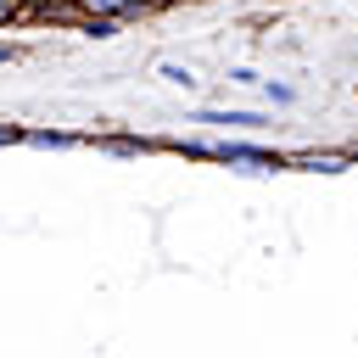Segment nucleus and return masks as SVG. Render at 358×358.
Masks as SVG:
<instances>
[{
  "label": "nucleus",
  "mask_w": 358,
  "mask_h": 358,
  "mask_svg": "<svg viewBox=\"0 0 358 358\" xmlns=\"http://www.w3.org/2000/svg\"><path fill=\"white\" fill-rule=\"evenodd\" d=\"M22 6H28V22H78L73 0H22Z\"/></svg>",
  "instance_id": "nucleus-7"
},
{
  "label": "nucleus",
  "mask_w": 358,
  "mask_h": 358,
  "mask_svg": "<svg viewBox=\"0 0 358 358\" xmlns=\"http://www.w3.org/2000/svg\"><path fill=\"white\" fill-rule=\"evenodd\" d=\"M229 84H241V90H252V84H263V73H257V67H229Z\"/></svg>",
  "instance_id": "nucleus-11"
},
{
  "label": "nucleus",
  "mask_w": 358,
  "mask_h": 358,
  "mask_svg": "<svg viewBox=\"0 0 358 358\" xmlns=\"http://www.w3.org/2000/svg\"><path fill=\"white\" fill-rule=\"evenodd\" d=\"M157 78H162V84H173V90H196V73H190V67H179V62H162V67H157Z\"/></svg>",
  "instance_id": "nucleus-9"
},
{
  "label": "nucleus",
  "mask_w": 358,
  "mask_h": 358,
  "mask_svg": "<svg viewBox=\"0 0 358 358\" xmlns=\"http://www.w3.org/2000/svg\"><path fill=\"white\" fill-rule=\"evenodd\" d=\"M78 17H117V22H140L157 11V0H73Z\"/></svg>",
  "instance_id": "nucleus-3"
},
{
  "label": "nucleus",
  "mask_w": 358,
  "mask_h": 358,
  "mask_svg": "<svg viewBox=\"0 0 358 358\" xmlns=\"http://www.w3.org/2000/svg\"><path fill=\"white\" fill-rule=\"evenodd\" d=\"M179 157H201V162H229V168H246V173H274V168H285L291 157L285 151H274V145H252V140H241V134H229V140H168Z\"/></svg>",
  "instance_id": "nucleus-1"
},
{
  "label": "nucleus",
  "mask_w": 358,
  "mask_h": 358,
  "mask_svg": "<svg viewBox=\"0 0 358 358\" xmlns=\"http://www.w3.org/2000/svg\"><path fill=\"white\" fill-rule=\"evenodd\" d=\"M257 90H263L268 106H296V84H291V78H263Z\"/></svg>",
  "instance_id": "nucleus-8"
},
{
  "label": "nucleus",
  "mask_w": 358,
  "mask_h": 358,
  "mask_svg": "<svg viewBox=\"0 0 358 358\" xmlns=\"http://www.w3.org/2000/svg\"><path fill=\"white\" fill-rule=\"evenodd\" d=\"M95 151H112V157H145V151H162L168 140H145V134H90Z\"/></svg>",
  "instance_id": "nucleus-4"
},
{
  "label": "nucleus",
  "mask_w": 358,
  "mask_h": 358,
  "mask_svg": "<svg viewBox=\"0 0 358 358\" xmlns=\"http://www.w3.org/2000/svg\"><path fill=\"white\" fill-rule=\"evenodd\" d=\"M11 22H28V6L22 0H0V28H11Z\"/></svg>",
  "instance_id": "nucleus-10"
},
{
  "label": "nucleus",
  "mask_w": 358,
  "mask_h": 358,
  "mask_svg": "<svg viewBox=\"0 0 358 358\" xmlns=\"http://www.w3.org/2000/svg\"><path fill=\"white\" fill-rule=\"evenodd\" d=\"M168 6H173V0H168Z\"/></svg>",
  "instance_id": "nucleus-13"
},
{
  "label": "nucleus",
  "mask_w": 358,
  "mask_h": 358,
  "mask_svg": "<svg viewBox=\"0 0 358 358\" xmlns=\"http://www.w3.org/2000/svg\"><path fill=\"white\" fill-rule=\"evenodd\" d=\"M352 157H358V151H291V162H285V168H308V173H341V168H352Z\"/></svg>",
  "instance_id": "nucleus-5"
},
{
  "label": "nucleus",
  "mask_w": 358,
  "mask_h": 358,
  "mask_svg": "<svg viewBox=\"0 0 358 358\" xmlns=\"http://www.w3.org/2000/svg\"><path fill=\"white\" fill-rule=\"evenodd\" d=\"M0 145H22V129L17 123H0Z\"/></svg>",
  "instance_id": "nucleus-12"
},
{
  "label": "nucleus",
  "mask_w": 358,
  "mask_h": 358,
  "mask_svg": "<svg viewBox=\"0 0 358 358\" xmlns=\"http://www.w3.org/2000/svg\"><path fill=\"white\" fill-rule=\"evenodd\" d=\"M22 145H34V151H73V145H90V140L73 134V129H22Z\"/></svg>",
  "instance_id": "nucleus-6"
},
{
  "label": "nucleus",
  "mask_w": 358,
  "mask_h": 358,
  "mask_svg": "<svg viewBox=\"0 0 358 358\" xmlns=\"http://www.w3.org/2000/svg\"><path fill=\"white\" fill-rule=\"evenodd\" d=\"M185 123L196 129H229V134H257L274 123V112H257V106H196Z\"/></svg>",
  "instance_id": "nucleus-2"
}]
</instances>
